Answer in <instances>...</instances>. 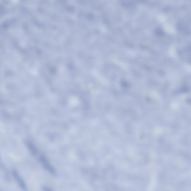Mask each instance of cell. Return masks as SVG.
I'll return each instance as SVG.
<instances>
[{
	"mask_svg": "<svg viewBox=\"0 0 191 191\" xmlns=\"http://www.w3.org/2000/svg\"><path fill=\"white\" fill-rule=\"evenodd\" d=\"M39 159L41 164H42V166H43L46 170L51 174L53 175L56 174V172L55 170L51 165L48 160L43 155H41L40 156Z\"/></svg>",
	"mask_w": 191,
	"mask_h": 191,
	"instance_id": "cell-1",
	"label": "cell"
},
{
	"mask_svg": "<svg viewBox=\"0 0 191 191\" xmlns=\"http://www.w3.org/2000/svg\"><path fill=\"white\" fill-rule=\"evenodd\" d=\"M13 175L14 178L15 179L19 186L21 187L22 189L25 190L26 189V186L24 182L23 179L21 178L20 175L17 171H13Z\"/></svg>",
	"mask_w": 191,
	"mask_h": 191,
	"instance_id": "cell-2",
	"label": "cell"
},
{
	"mask_svg": "<svg viewBox=\"0 0 191 191\" xmlns=\"http://www.w3.org/2000/svg\"><path fill=\"white\" fill-rule=\"evenodd\" d=\"M28 148L31 153L34 155H36L37 154V150L35 146L30 142H28L26 143Z\"/></svg>",
	"mask_w": 191,
	"mask_h": 191,
	"instance_id": "cell-3",
	"label": "cell"
}]
</instances>
